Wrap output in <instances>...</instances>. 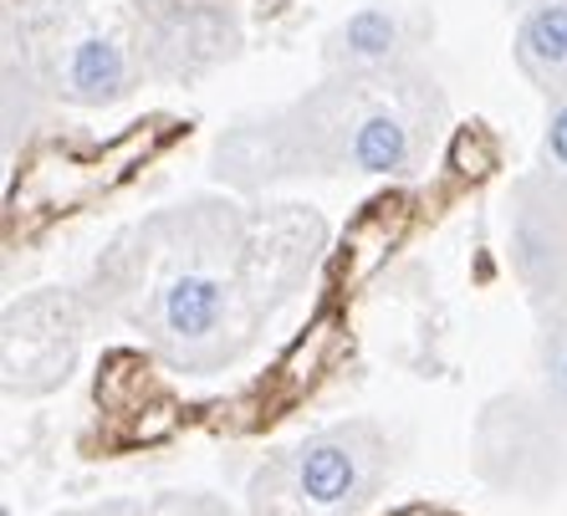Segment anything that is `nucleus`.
I'll use <instances>...</instances> for the list:
<instances>
[{"label": "nucleus", "instance_id": "1", "mask_svg": "<svg viewBox=\"0 0 567 516\" xmlns=\"http://www.w3.org/2000/svg\"><path fill=\"white\" fill-rule=\"evenodd\" d=\"M322 246L328 226L307 205L189 195L113 236L82 297L164 369L225 373L312 281Z\"/></svg>", "mask_w": 567, "mask_h": 516}, {"label": "nucleus", "instance_id": "2", "mask_svg": "<svg viewBox=\"0 0 567 516\" xmlns=\"http://www.w3.org/2000/svg\"><path fill=\"white\" fill-rule=\"evenodd\" d=\"M450 128V103L424 62L328 78L240 118L215 138L210 174L230 195H266L297 179H420Z\"/></svg>", "mask_w": 567, "mask_h": 516}, {"label": "nucleus", "instance_id": "3", "mask_svg": "<svg viewBox=\"0 0 567 516\" xmlns=\"http://www.w3.org/2000/svg\"><path fill=\"white\" fill-rule=\"evenodd\" d=\"M532 369L481 404L471 424V471L496 496L542 502L567 481V307L532 312Z\"/></svg>", "mask_w": 567, "mask_h": 516}, {"label": "nucleus", "instance_id": "4", "mask_svg": "<svg viewBox=\"0 0 567 516\" xmlns=\"http://www.w3.org/2000/svg\"><path fill=\"white\" fill-rule=\"evenodd\" d=\"M394 445L373 420H338L256 465L246 516H369L383 496Z\"/></svg>", "mask_w": 567, "mask_h": 516}, {"label": "nucleus", "instance_id": "5", "mask_svg": "<svg viewBox=\"0 0 567 516\" xmlns=\"http://www.w3.org/2000/svg\"><path fill=\"white\" fill-rule=\"evenodd\" d=\"M37 47L41 78L52 87V103L72 107H113L144 82V62L138 47L113 31H103L97 21H87L82 11H41L21 16Z\"/></svg>", "mask_w": 567, "mask_h": 516}, {"label": "nucleus", "instance_id": "6", "mask_svg": "<svg viewBox=\"0 0 567 516\" xmlns=\"http://www.w3.org/2000/svg\"><path fill=\"white\" fill-rule=\"evenodd\" d=\"M93 328V307L78 291L47 287L27 291L6 307V328H0V384L6 394L37 399L66 384V373L82 353V338Z\"/></svg>", "mask_w": 567, "mask_h": 516}, {"label": "nucleus", "instance_id": "7", "mask_svg": "<svg viewBox=\"0 0 567 516\" xmlns=\"http://www.w3.org/2000/svg\"><path fill=\"white\" fill-rule=\"evenodd\" d=\"M506 261L532 312L567 307V174L537 164L506 189Z\"/></svg>", "mask_w": 567, "mask_h": 516}, {"label": "nucleus", "instance_id": "8", "mask_svg": "<svg viewBox=\"0 0 567 516\" xmlns=\"http://www.w3.org/2000/svg\"><path fill=\"white\" fill-rule=\"evenodd\" d=\"M328 72H394L420 62V21L394 0L358 6L343 27H332L322 47Z\"/></svg>", "mask_w": 567, "mask_h": 516}, {"label": "nucleus", "instance_id": "9", "mask_svg": "<svg viewBox=\"0 0 567 516\" xmlns=\"http://www.w3.org/2000/svg\"><path fill=\"white\" fill-rule=\"evenodd\" d=\"M47 107H52V87L41 78L27 21L16 31V16H6V47H0V144H6V159H16V144H27L37 133Z\"/></svg>", "mask_w": 567, "mask_h": 516}, {"label": "nucleus", "instance_id": "10", "mask_svg": "<svg viewBox=\"0 0 567 516\" xmlns=\"http://www.w3.org/2000/svg\"><path fill=\"white\" fill-rule=\"evenodd\" d=\"M512 56L547 103L567 93V0H512Z\"/></svg>", "mask_w": 567, "mask_h": 516}, {"label": "nucleus", "instance_id": "11", "mask_svg": "<svg viewBox=\"0 0 567 516\" xmlns=\"http://www.w3.org/2000/svg\"><path fill=\"white\" fill-rule=\"evenodd\" d=\"M66 516H240V512L225 506L220 496H210V491H158L148 502H103Z\"/></svg>", "mask_w": 567, "mask_h": 516}, {"label": "nucleus", "instance_id": "12", "mask_svg": "<svg viewBox=\"0 0 567 516\" xmlns=\"http://www.w3.org/2000/svg\"><path fill=\"white\" fill-rule=\"evenodd\" d=\"M138 31L148 27H210V21H240V0H128Z\"/></svg>", "mask_w": 567, "mask_h": 516}, {"label": "nucleus", "instance_id": "13", "mask_svg": "<svg viewBox=\"0 0 567 516\" xmlns=\"http://www.w3.org/2000/svg\"><path fill=\"white\" fill-rule=\"evenodd\" d=\"M542 169L567 174V93H557L547 103V123H542V144H537Z\"/></svg>", "mask_w": 567, "mask_h": 516}, {"label": "nucleus", "instance_id": "14", "mask_svg": "<svg viewBox=\"0 0 567 516\" xmlns=\"http://www.w3.org/2000/svg\"><path fill=\"white\" fill-rule=\"evenodd\" d=\"M389 516H455L445 506H404V512H389Z\"/></svg>", "mask_w": 567, "mask_h": 516}]
</instances>
